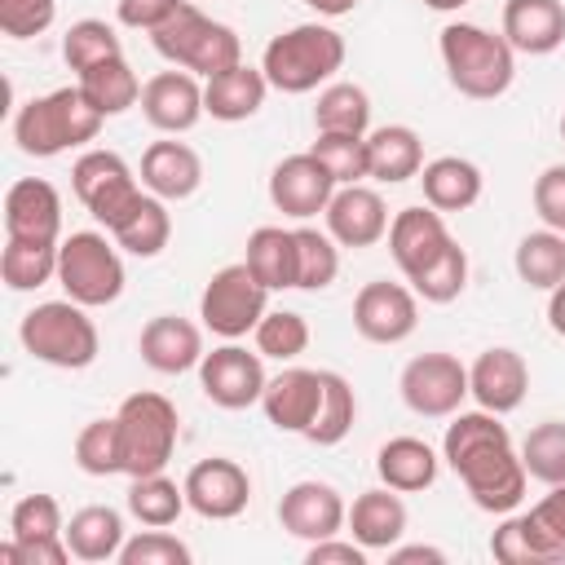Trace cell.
Masks as SVG:
<instances>
[{
    "label": "cell",
    "instance_id": "obj_33",
    "mask_svg": "<svg viewBox=\"0 0 565 565\" xmlns=\"http://www.w3.org/2000/svg\"><path fill=\"white\" fill-rule=\"evenodd\" d=\"M110 238H115L119 252H128V256H141V260L159 256V252L168 247V238H172V212H168V203L146 190L141 203L128 212V221L110 230Z\"/></svg>",
    "mask_w": 565,
    "mask_h": 565
},
{
    "label": "cell",
    "instance_id": "obj_38",
    "mask_svg": "<svg viewBox=\"0 0 565 565\" xmlns=\"http://www.w3.org/2000/svg\"><path fill=\"white\" fill-rule=\"evenodd\" d=\"M124 503H128V516L141 521V525H177V516L190 508L185 503V486H177L168 472L132 477Z\"/></svg>",
    "mask_w": 565,
    "mask_h": 565
},
{
    "label": "cell",
    "instance_id": "obj_13",
    "mask_svg": "<svg viewBox=\"0 0 565 565\" xmlns=\"http://www.w3.org/2000/svg\"><path fill=\"white\" fill-rule=\"evenodd\" d=\"M181 486H185L190 512H199L203 521H234L252 503V477H247V468L238 459H225V455L199 459L185 472Z\"/></svg>",
    "mask_w": 565,
    "mask_h": 565
},
{
    "label": "cell",
    "instance_id": "obj_53",
    "mask_svg": "<svg viewBox=\"0 0 565 565\" xmlns=\"http://www.w3.org/2000/svg\"><path fill=\"white\" fill-rule=\"evenodd\" d=\"M530 199H534L539 221H543L547 230L565 234V163H547V168L534 177Z\"/></svg>",
    "mask_w": 565,
    "mask_h": 565
},
{
    "label": "cell",
    "instance_id": "obj_35",
    "mask_svg": "<svg viewBox=\"0 0 565 565\" xmlns=\"http://www.w3.org/2000/svg\"><path fill=\"white\" fill-rule=\"evenodd\" d=\"M313 132H353V137H366L371 132V97H366V88L362 84H349V79H331L318 93Z\"/></svg>",
    "mask_w": 565,
    "mask_h": 565
},
{
    "label": "cell",
    "instance_id": "obj_9",
    "mask_svg": "<svg viewBox=\"0 0 565 565\" xmlns=\"http://www.w3.org/2000/svg\"><path fill=\"white\" fill-rule=\"evenodd\" d=\"M269 313V287L247 269V260L221 265L203 296H199V318L212 335L221 340H243L256 331V322Z\"/></svg>",
    "mask_w": 565,
    "mask_h": 565
},
{
    "label": "cell",
    "instance_id": "obj_3",
    "mask_svg": "<svg viewBox=\"0 0 565 565\" xmlns=\"http://www.w3.org/2000/svg\"><path fill=\"white\" fill-rule=\"evenodd\" d=\"M102 124L106 115L79 93V84H71V88H53L44 97L22 102L13 115V141L31 159H53L71 146L97 141Z\"/></svg>",
    "mask_w": 565,
    "mask_h": 565
},
{
    "label": "cell",
    "instance_id": "obj_44",
    "mask_svg": "<svg viewBox=\"0 0 565 565\" xmlns=\"http://www.w3.org/2000/svg\"><path fill=\"white\" fill-rule=\"evenodd\" d=\"M406 282H411V291H415L419 300H428V305H450V300H459L463 287H468V252H463L459 243H450L428 269H419V274L406 278Z\"/></svg>",
    "mask_w": 565,
    "mask_h": 565
},
{
    "label": "cell",
    "instance_id": "obj_57",
    "mask_svg": "<svg viewBox=\"0 0 565 565\" xmlns=\"http://www.w3.org/2000/svg\"><path fill=\"white\" fill-rule=\"evenodd\" d=\"M388 561L393 565H446V552L441 547H428V543H393L388 547Z\"/></svg>",
    "mask_w": 565,
    "mask_h": 565
},
{
    "label": "cell",
    "instance_id": "obj_52",
    "mask_svg": "<svg viewBox=\"0 0 565 565\" xmlns=\"http://www.w3.org/2000/svg\"><path fill=\"white\" fill-rule=\"evenodd\" d=\"M57 0H0V31L9 40H35L53 26Z\"/></svg>",
    "mask_w": 565,
    "mask_h": 565
},
{
    "label": "cell",
    "instance_id": "obj_34",
    "mask_svg": "<svg viewBox=\"0 0 565 565\" xmlns=\"http://www.w3.org/2000/svg\"><path fill=\"white\" fill-rule=\"evenodd\" d=\"M512 265H516V278L530 287V291H552L556 282H565V234L556 230H530L516 252H512Z\"/></svg>",
    "mask_w": 565,
    "mask_h": 565
},
{
    "label": "cell",
    "instance_id": "obj_16",
    "mask_svg": "<svg viewBox=\"0 0 565 565\" xmlns=\"http://www.w3.org/2000/svg\"><path fill=\"white\" fill-rule=\"evenodd\" d=\"M278 525L291 534V539H305V543H318V539H331L349 525V503L340 499V490L331 481H318V477H305L296 481L282 499H278Z\"/></svg>",
    "mask_w": 565,
    "mask_h": 565
},
{
    "label": "cell",
    "instance_id": "obj_42",
    "mask_svg": "<svg viewBox=\"0 0 565 565\" xmlns=\"http://www.w3.org/2000/svg\"><path fill=\"white\" fill-rule=\"evenodd\" d=\"M521 463L534 481L561 486L565 481V419H543L521 441Z\"/></svg>",
    "mask_w": 565,
    "mask_h": 565
},
{
    "label": "cell",
    "instance_id": "obj_36",
    "mask_svg": "<svg viewBox=\"0 0 565 565\" xmlns=\"http://www.w3.org/2000/svg\"><path fill=\"white\" fill-rule=\"evenodd\" d=\"M322 375V406L305 433V441L313 446H340L353 424H358V397H353V384L340 375V371H318Z\"/></svg>",
    "mask_w": 565,
    "mask_h": 565
},
{
    "label": "cell",
    "instance_id": "obj_46",
    "mask_svg": "<svg viewBox=\"0 0 565 565\" xmlns=\"http://www.w3.org/2000/svg\"><path fill=\"white\" fill-rule=\"evenodd\" d=\"M309 150L335 177V185L366 181V137H353V132H318Z\"/></svg>",
    "mask_w": 565,
    "mask_h": 565
},
{
    "label": "cell",
    "instance_id": "obj_40",
    "mask_svg": "<svg viewBox=\"0 0 565 565\" xmlns=\"http://www.w3.org/2000/svg\"><path fill=\"white\" fill-rule=\"evenodd\" d=\"M75 468L88 472V477H115L124 472V446H119V419L115 415H102V419H88L79 433H75Z\"/></svg>",
    "mask_w": 565,
    "mask_h": 565
},
{
    "label": "cell",
    "instance_id": "obj_41",
    "mask_svg": "<svg viewBox=\"0 0 565 565\" xmlns=\"http://www.w3.org/2000/svg\"><path fill=\"white\" fill-rule=\"evenodd\" d=\"M119 53H124L119 31H115L110 22H102V18H79V22H71L66 35H62V62H66L75 75H84L88 66H97V62H106V57H119Z\"/></svg>",
    "mask_w": 565,
    "mask_h": 565
},
{
    "label": "cell",
    "instance_id": "obj_58",
    "mask_svg": "<svg viewBox=\"0 0 565 565\" xmlns=\"http://www.w3.org/2000/svg\"><path fill=\"white\" fill-rule=\"evenodd\" d=\"M547 327L565 340V282H556V287L547 291Z\"/></svg>",
    "mask_w": 565,
    "mask_h": 565
},
{
    "label": "cell",
    "instance_id": "obj_22",
    "mask_svg": "<svg viewBox=\"0 0 565 565\" xmlns=\"http://www.w3.org/2000/svg\"><path fill=\"white\" fill-rule=\"evenodd\" d=\"M318 406H322V375L309 366H282L278 375H269V384L260 393V411L278 433L305 437Z\"/></svg>",
    "mask_w": 565,
    "mask_h": 565
},
{
    "label": "cell",
    "instance_id": "obj_49",
    "mask_svg": "<svg viewBox=\"0 0 565 565\" xmlns=\"http://www.w3.org/2000/svg\"><path fill=\"white\" fill-rule=\"evenodd\" d=\"M238 62H243V40H238V31L212 18V26H207V35L199 40V49L190 53L185 71L199 75V79H212V75H221V71H230V66H238Z\"/></svg>",
    "mask_w": 565,
    "mask_h": 565
},
{
    "label": "cell",
    "instance_id": "obj_19",
    "mask_svg": "<svg viewBox=\"0 0 565 565\" xmlns=\"http://www.w3.org/2000/svg\"><path fill=\"white\" fill-rule=\"evenodd\" d=\"M450 225H446V212L419 203V207H402L393 221H388V252L402 269V278H415L419 269H428L446 247H450Z\"/></svg>",
    "mask_w": 565,
    "mask_h": 565
},
{
    "label": "cell",
    "instance_id": "obj_60",
    "mask_svg": "<svg viewBox=\"0 0 565 565\" xmlns=\"http://www.w3.org/2000/svg\"><path fill=\"white\" fill-rule=\"evenodd\" d=\"M419 4H428V9H437V13H455V9H463L468 0H419Z\"/></svg>",
    "mask_w": 565,
    "mask_h": 565
},
{
    "label": "cell",
    "instance_id": "obj_18",
    "mask_svg": "<svg viewBox=\"0 0 565 565\" xmlns=\"http://www.w3.org/2000/svg\"><path fill=\"white\" fill-rule=\"evenodd\" d=\"M530 393V366L516 349L508 344H494V349H481L477 362L468 366V397L481 406V411H494V415H512Z\"/></svg>",
    "mask_w": 565,
    "mask_h": 565
},
{
    "label": "cell",
    "instance_id": "obj_24",
    "mask_svg": "<svg viewBox=\"0 0 565 565\" xmlns=\"http://www.w3.org/2000/svg\"><path fill=\"white\" fill-rule=\"evenodd\" d=\"M499 31L516 53L547 57L565 44V4L561 0H503Z\"/></svg>",
    "mask_w": 565,
    "mask_h": 565
},
{
    "label": "cell",
    "instance_id": "obj_27",
    "mask_svg": "<svg viewBox=\"0 0 565 565\" xmlns=\"http://www.w3.org/2000/svg\"><path fill=\"white\" fill-rule=\"evenodd\" d=\"M424 168V141L411 124H384L366 132V177L380 185H402L419 177Z\"/></svg>",
    "mask_w": 565,
    "mask_h": 565
},
{
    "label": "cell",
    "instance_id": "obj_26",
    "mask_svg": "<svg viewBox=\"0 0 565 565\" xmlns=\"http://www.w3.org/2000/svg\"><path fill=\"white\" fill-rule=\"evenodd\" d=\"M265 97H269V79H265L260 66H247V62H238V66L203 79V110L212 119H221V124L252 119L265 106Z\"/></svg>",
    "mask_w": 565,
    "mask_h": 565
},
{
    "label": "cell",
    "instance_id": "obj_17",
    "mask_svg": "<svg viewBox=\"0 0 565 565\" xmlns=\"http://www.w3.org/2000/svg\"><path fill=\"white\" fill-rule=\"evenodd\" d=\"M4 238L62 243V194L44 177H22L4 194Z\"/></svg>",
    "mask_w": 565,
    "mask_h": 565
},
{
    "label": "cell",
    "instance_id": "obj_11",
    "mask_svg": "<svg viewBox=\"0 0 565 565\" xmlns=\"http://www.w3.org/2000/svg\"><path fill=\"white\" fill-rule=\"evenodd\" d=\"M397 393H402V402L415 415H424V419H450L463 406V397H468V366L455 353H441V349L419 353V358H411L402 366Z\"/></svg>",
    "mask_w": 565,
    "mask_h": 565
},
{
    "label": "cell",
    "instance_id": "obj_21",
    "mask_svg": "<svg viewBox=\"0 0 565 565\" xmlns=\"http://www.w3.org/2000/svg\"><path fill=\"white\" fill-rule=\"evenodd\" d=\"M327 234L340 247H375L380 238H388V207L380 199V190L371 185H335L331 203H327Z\"/></svg>",
    "mask_w": 565,
    "mask_h": 565
},
{
    "label": "cell",
    "instance_id": "obj_20",
    "mask_svg": "<svg viewBox=\"0 0 565 565\" xmlns=\"http://www.w3.org/2000/svg\"><path fill=\"white\" fill-rule=\"evenodd\" d=\"M137 353L150 371L159 375H185V371H199L203 362V327L181 318V313H159L141 327L137 335Z\"/></svg>",
    "mask_w": 565,
    "mask_h": 565
},
{
    "label": "cell",
    "instance_id": "obj_51",
    "mask_svg": "<svg viewBox=\"0 0 565 565\" xmlns=\"http://www.w3.org/2000/svg\"><path fill=\"white\" fill-rule=\"evenodd\" d=\"M525 516H530V530H534L543 556L547 561H561L565 556V481L561 486H547V494Z\"/></svg>",
    "mask_w": 565,
    "mask_h": 565
},
{
    "label": "cell",
    "instance_id": "obj_12",
    "mask_svg": "<svg viewBox=\"0 0 565 565\" xmlns=\"http://www.w3.org/2000/svg\"><path fill=\"white\" fill-rule=\"evenodd\" d=\"M419 327V296L406 282L375 278L353 296V331L366 344H402Z\"/></svg>",
    "mask_w": 565,
    "mask_h": 565
},
{
    "label": "cell",
    "instance_id": "obj_8",
    "mask_svg": "<svg viewBox=\"0 0 565 565\" xmlns=\"http://www.w3.org/2000/svg\"><path fill=\"white\" fill-rule=\"evenodd\" d=\"M71 190H75V199L84 203V212H88L97 225H106V230L124 225L128 212H132V207L141 203V194H146L141 177H137V172L128 168V159L115 154V150H84V154L71 163Z\"/></svg>",
    "mask_w": 565,
    "mask_h": 565
},
{
    "label": "cell",
    "instance_id": "obj_61",
    "mask_svg": "<svg viewBox=\"0 0 565 565\" xmlns=\"http://www.w3.org/2000/svg\"><path fill=\"white\" fill-rule=\"evenodd\" d=\"M561 141H565V115H561Z\"/></svg>",
    "mask_w": 565,
    "mask_h": 565
},
{
    "label": "cell",
    "instance_id": "obj_39",
    "mask_svg": "<svg viewBox=\"0 0 565 565\" xmlns=\"http://www.w3.org/2000/svg\"><path fill=\"white\" fill-rule=\"evenodd\" d=\"M340 274V243L327 230L296 225V291H327Z\"/></svg>",
    "mask_w": 565,
    "mask_h": 565
},
{
    "label": "cell",
    "instance_id": "obj_45",
    "mask_svg": "<svg viewBox=\"0 0 565 565\" xmlns=\"http://www.w3.org/2000/svg\"><path fill=\"white\" fill-rule=\"evenodd\" d=\"M252 340H256L260 358L296 362V358L309 349V322H305V313H296V309H269V313L256 322Z\"/></svg>",
    "mask_w": 565,
    "mask_h": 565
},
{
    "label": "cell",
    "instance_id": "obj_37",
    "mask_svg": "<svg viewBox=\"0 0 565 565\" xmlns=\"http://www.w3.org/2000/svg\"><path fill=\"white\" fill-rule=\"evenodd\" d=\"M57 247L62 243H22L4 238L0 252V278L9 291H35L44 282H57Z\"/></svg>",
    "mask_w": 565,
    "mask_h": 565
},
{
    "label": "cell",
    "instance_id": "obj_23",
    "mask_svg": "<svg viewBox=\"0 0 565 565\" xmlns=\"http://www.w3.org/2000/svg\"><path fill=\"white\" fill-rule=\"evenodd\" d=\"M137 177L163 203H181V199H190L203 185V159H199L194 146L177 141V137H163V141H150L146 146Z\"/></svg>",
    "mask_w": 565,
    "mask_h": 565
},
{
    "label": "cell",
    "instance_id": "obj_55",
    "mask_svg": "<svg viewBox=\"0 0 565 565\" xmlns=\"http://www.w3.org/2000/svg\"><path fill=\"white\" fill-rule=\"evenodd\" d=\"M181 4H185V0H119V4H115V18H119V26L150 35V31H159Z\"/></svg>",
    "mask_w": 565,
    "mask_h": 565
},
{
    "label": "cell",
    "instance_id": "obj_47",
    "mask_svg": "<svg viewBox=\"0 0 565 565\" xmlns=\"http://www.w3.org/2000/svg\"><path fill=\"white\" fill-rule=\"evenodd\" d=\"M190 561H194L190 543L177 539L168 525H146L119 547V565H190Z\"/></svg>",
    "mask_w": 565,
    "mask_h": 565
},
{
    "label": "cell",
    "instance_id": "obj_50",
    "mask_svg": "<svg viewBox=\"0 0 565 565\" xmlns=\"http://www.w3.org/2000/svg\"><path fill=\"white\" fill-rule=\"evenodd\" d=\"M490 556L503 561V565H547V556H543V547H539L525 512H516V516L503 512L499 530L490 534Z\"/></svg>",
    "mask_w": 565,
    "mask_h": 565
},
{
    "label": "cell",
    "instance_id": "obj_15",
    "mask_svg": "<svg viewBox=\"0 0 565 565\" xmlns=\"http://www.w3.org/2000/svg\"><path fill=\"white\" fill-rule=\"evenodd\" d=\"M331 194H335V177L313 159V150L287 154L269 172V203L291 221H313L318 212H327Z\"/></svg>",
    "mask_w": 565,
    "mask_h": 565
},
{
    "label": "cell",
    "instance_id": "obj_28",
    "mask_svg": "<svg viewBox=\"0 0 565 565\" xmlns=\"http://www.w3.org/2000/svg\"><path fill=\"white\" fill-rule=\"evenodd\" d=\"M419 185H424V203L437 207V212H468L481 190H486V177L472 159L463 154H437L419 168Z\"/></svg>",
    "mask_w": 565,
    "mask_h": 565
},
{
    "label": "cell",
    "instance_id": "obj_1",
    "mask_svg": "<svg viewBox=\"0 0 565 565\" xmlns=\"http://www.w3.org/2000/svg\"><path fill=\"white\" fill-rule=\"evenodd\" d=\"M441 459L450 463V472L463 481L468 499L481 512H516V503L525 499L530 472L521 463V450L512 446V433L503 424V415L494 411H455L441 437Z\"/></svg>",
    "mask_w": 565,
    "mask_h": 565
},
{
    "label": "cell",
    "instance_id": "obj_56",
    "mask_svg": "<svg viewBox=\"0 0 565 565\" xmlns=\"http://www.w3.org/2000/svg\"><path fill=\"white\" fill-rule=\"evenodd\" d=\"M305 565H366V547H362L358 539H340V534H331V539L309 543Z\"/></svg>",
    "mask_w": 565,
    "mask_h": 565
},
{
    "label": "cell",
    "instance_id": "obj_6",
    "mask_svg": "<svg viewBox=\"0 0 565 565\" xmlns=\"http://www.w3.org/2000/svg\"><path fill=\"white\" fill-rule=\"evenodd\" d=\"M115 419H119V446H124L128 477H150L172 463L177 441H181V415L163 393H154V388L128 393L119 402Z\"/></svg>",
    "mask_w": 565,
    "mask_h": 565
},
{
    "label": "cell",
    "instance_id": "obj_14",
    "mask_svg": "<svg viewBox=\"0 0 565 565\" xmlns=\"http://www.w3.org/2000/svg\"><path fill=\"white\" fill-rule=\"evenodd\" d=\"M137 106H141V115H146V124L154 132L181 137V132H190L207 115L203 110V79L190 75V71H181V66L159 71V75H150L141 84V102Z\"/></svg>",
    "mask_w": 565,
    "mask_h": 565
},
{
    "label": "cell",
    "instance_id": "obj_54",
    "mask_svg": "<svg viewBox=\"0 0 565 565\" xmlns=\"http://www.w3.org/2000/svg\"><path fill=\"white\" fill-rule=\"evenodd\" d=\"M71 561V547H66V534L62 539H9L0 543V565H66Z\"/></svg>",
    "mask_w": 565,
    "mask_h": 565
},
{
    "label": "cell",
    "instance_id": "obj_59",
    "mask_svg": "<svg viewBox=\"0 0 565 565\" xmlns=\"http://www.w3.org/2000/svg\"><path fill=\"white\" fill-rule=\"evenodd\" d=\"M318 18H344V13H353L362 0H305Z\"/></svg>",
    "mask_w": 565,
    "mask_h": 565
},
{
    "label": "cell",
    "instance_id": "obj_30",
    "mask_svg": "<svg viewBox=\"0 0 565 565\" xmlns=\"http://www.w3.org/2000/svg\"><path fill=\"white\" fill-rule=\"evenodd\" d=\"M124 539H128L124 516H119V508H110V503H88V508L71 512V521H66V547H71V556L84 561V565L119 561Z\"/></svg>",
    "mask_w": 565,
    "mask_h": 565
},
{
    "label": "cell",
    "instance_id": "obj_4",
    "mask_svg": "<svg viewBox=\"0 0 565 565\" xmlns=\"http://www.w3.org/2000/svg\"><path fill=\"white\" fill-rule=\"evenodd\" d=\"M340 66H344V35L335 26H327V22L287 26L260 53V71H265L269 88L291 93V97L327 88Z\"/></svg>",
    "mask_w": 565,
    "mask_h": 565
},
{
    "label": "cell",
    "instance_id": "obj_48",
    "mask_svg": "<svg viewBox=\"0 0 565 565\" xmlns=\"http://www.w3.org/2000/svg\"><path fill=\"white\" fill-rule=\"evenodd\" d=\"M66 521L53 494H22L9 512V539H62Z\"/></svg>",
    "mask_w": 565,
    "mask_h": 565
},
{
    "label": "cell",
    "instance_id": "obj_10",
    "mask_svg": "<svg viewBox=\"0 0 565 565\" xmlns=\"http://www.w3.org/2000/svg\"><path fill=\"white\" fill-rule=\"evenodd\" d=\"M269 375H265V358L260 349H247L238 340H225L216 344L212 353H203L199 362V388L212 406L221 411H247V406H260V393H265Z\"/></svg>",
    "mask_w": 565,
    "mask_h": 565
},
{
    "label": "cell",
    "instance_id": "obj_32",
    "mask_svg": "<svg viewBox=\"0 0 565 565\" xmlns=\"http://www.w3.org/2000/svg\"><path fill=\"white\" fill-rule=\"evenodd\" d=\"M75 84H79V93H84L106 119H115V115H124V110H132V106L141 102V79H137V71L128 66L124 53H119V57H106V62H97V66H88Z\"/></svg>",
    "mask_w": 565,
    "mask_h": 565
},
{
    "label": "cell",
    "instance_id": "obj_7",
    "mask_svg": "<svg viewBox=\"0 0 565 565\" xmlns=\"http://www.w3.org/2000/svg\"><path fill=\"white\" fill-rule=\"evenodd\" d=\"M57 282L71 300H79L84 309H102L115 305L124 296V260H119V243L97 234V230H75L62 238L57 247Z\"/></svg>",
    "mask_w": 565,
    "mask_h": 565
},
{
    "label": "cell",
    "instance_id": "obj_29",
    "mask_svg": "<svg viewBox=\"0 0 565 565\" xmlns=\"http://www.w3.org/2000/svg\"><path fill=\"white\" fill-rule=\"evenodd\" d=\"M375 472L388 490L397 494H419L437 481L441 472V455L419 441V437H388L380 450H375Z\"/></svg>",
    "mask_w": 565,
    "mask_h": 565
},
{
    "label": "cell",
    "instance_id": "obj_25",
    "mask_svg": "<svg viewBox=\"0 0 565 565\" xmlns=\"http://www.w3.org/2000/svg\"><path fill=\"white\" fill-rule=\"evenodd\" d=\"M406 521H411V516H406L402 494L380 481V486H371V490H362V494L353 499L344 530H349V539H358L366 552H388L393 543H402Z\"/></svg>",
    "mask_w": 565,
    "mask_h": 565
},
{
    "label": "cell",
    "instance_id": "obj_43",
    "mask_svg": "<svg viewBox=\"0 0 565 565\" xmlns=\"http://www.w3.org/2000/svg\"><path fill=\"white\" fill-rule=\"evenodd\" d=\"M207 26H212V18H207L194 0H185L159 31H150V44H154V53H159L163 62H172V66L185 71V62H190V53L199 49V40L207 35Z\"/></svg>",
    "mask_w": 565,
    "mask_h": 565
},
{
    "label": "cell",
    "instance_id": "obj_31",
    "mask_svg": "<svg viewBox=\"0 0 565 565\" xmlns=\"http://www.w3.org/2000/svg\"><path fill=\"white\" fill-rule=\"evenodd\" d=\"M243 260H247V269H252L269 291H291V287H296V230L256 225V230L247 234Z\"/></svg>",
    "mask_w": 565,
    "mask_h": 565
},
{
    "label": "cell",
    "instance_id": "obj_5",
    "mask_svg": "<svg viewBox=\"0 0 565 565\" xmlns=\"http://www.w3.org/2000/svg\"><path fill=\"white\" fill-rule=\"evenodd\" d=\"M18 340H22V349L35 362L57 366V371H84L102 353L97 322L71 296L66 300H44V305L26 309L22 313V327H18Z\"/></svg>",
    "mask_w": 565,
    "mask_h": 565
},
{
    "label": "cell",
    "instance_id": "obj_2",
    "mask_svg": "<svg viewBox=\"0 0 565 565\" xmlns=\"http://www.w3.org/2000/svg\"><path fill=\"white\" fill-rule=\"evenodd\" d=\"M437 53L450 88L472 102H494L516 79V49L503 40V31L494 35L477 22H446L437 35Z\"/></svg>",
    "mask_w": 565,
    "mask_h": 565
}]
</instances>
